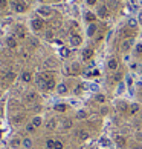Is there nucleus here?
<instances>
[{"instance_id": "f257e3e1", "label": "nucleus", "mask_w": 142, "mask_h": 149, "mask_svg": "<svg viewBox=\"0 0 142 149\" xmlns=\"http://www.w3.org/2000/svg\"><path fill=\"white\" fill-rule=\"evenodd\" d=\"M11 8L15 14H23L28 11V3L23 0H11Z\"/></svg>"}, {"instance_id": "f03ea898", "label": "nucleus", "mask_w": 142, "mask_h": 149, "mask_svg": "<svg viewBox=\"0 0 142 149\" xmlns=\"http://www.w3.org/2000/svg\"><path fill=\"white\" fill-rule=\"evenodd\" d=\"M29 26H31V29L34 31V32H40V31L45 29V19H41V17H34V19H31Z\"/></svg>"}, {"instance_id": "7ed1b4c3", "label": "nucleus", "mask_w": 142, "mask_h": 149, "mask_svg": "<svg viewBox=\"0 0 142 149\" xmlns=\"http://www.w3.org/2000/svg\"><path fill=\"white\" fill-rule=\"evenodd\" d=\"M37 14H38V17H41V19H49V17H52L54 11H52L51 6H47V5H41V6L37 8Z\"/></svg>"}, {"instance_id": "20e7f679", "label": "nucleus", "mask_w": 142, "mask_h": 149, "mask_svg": "<svg viewBox=\"0 0 142 149\" xmlns=\"http://www.w3.org/2000/svg\"><path fill=\"white\" fill-rule=\"evenodd\" d=\"M37 102H38V94H37L35 91L26 92V95H25V103L28 104V106H34Z\"/></svg>"}, {"instance_id": "39448f33", "label": "nucleus", "mask_w": 142, "mask_h": 149, "mask_svg": "<svg viewBox=\"0 0 142 149\" xmlns=\"http://www.w3.org/2000/svg\"><path fill=\"white\" fill-rule=\"evenodd\" d=\"M25 120H26V114L21 112V111H17L15 114L11 115V121H12V125H21Z\"/></svg>"}, {"instance_id": "423d86ee", "label": "nucleus", "mask_w": 142, "mask_h": 149, "mask_svg": "<svg viewBox=\"0 0 142 149\" xmlns=\"http://www.w3.org/2000/svg\"><path fill=\"white\" fill-rule=\"evenodd\" d=\"M14 36L19 38V40H25L26 37H28V32H26V28L23 25H17L14 29Z\"/></svg>"}, {"instance_id": "0eeeda50", "label": "nucleus", "mask_w": 142, "mask_h": 149, "mask_svg": "<svg viewBox=\"0 0 142 149\" xmlns=\"http://www.w3.org/2000/svg\"><path fill=\"white\" fill-rule=\"evenodd\" d=\"M96 15L101 19H107V17H110V9H108L107 5H99L96 9Z\"/></svg>"}, {"instance_id": "6e6552de", "label": "nucleus", "mask_w": 142, "mask_h": 149, "mask_svg": "<svg viewBox=\"0 0 142 149\" xmlns=\"http://www.w3.org/2000/svg\"><path fill=\"white\" fill-rule=\"evenodd\" d=\"M5 43H6V46L9 49H17L19 48V38L15 37L14 34L12 36H8L6 38H5Z\"/></svg>"}, {"instance_id": "1a4fd4ad", "label": "nucleus", "mask_w": 142, "mask_h": 149, "mask_svg": "<svg viewBox=\"0 0 142 149\" xmlns=\"http://www.w3.org/2000/svg\"><path fill=\"white\" fill-rule=\"evenodd\" d=\"M17 79V74L14 72V71H5L3 72V81L5 83H14V80Z\"/></svg>"}, {"instance_id": "9d476101", "label": "nucleus", "mask_w": 142, "mask_h": 149, "mask_svg": "<svg viewBox=\"0 0 142 149\" xmlns=\"http://www.w3.org/2000/svg\"><path fill=\"white\" fill-rule=\"evenodd\" d=\"M20 80H21V83H26V85H29L32 80H34V74L31 72V71H23V72L20 74Z\"/></svg>"}, {"instance_id": "9b49d317", "label": "nucleus", "mask_w": 142, "mask_h": 149, "mask_svg": "<svg viewBox=\"0 0 142 149\" xmlns=\"http://www.w3.org/2000/svg\"><path fill=\"white\" fill-rule=\"evenodd\" d=\"M21 148L23 149H32L34 148V140H32V137L29 135H26L21 139Z\"/></svg>"}, {"instance_id": "f8f14e48", "label": "nucleus", "mask_w": 142, "mask_h": 149, "mask_svg": "<svg viewBox=\"0 0 142 149\" xmlns=\"http://www.w3.org/2000/svg\"><path fill=\"white\" fill-rule=\"evenodd\" d=\"M69 43H70V46L72 48H76V46H80L81 43H83V38H81L78 34H72L69 38Z\"/></svg>"}, {"instance_id": "ddd939ff", "label": "nucleus", "mask_w": 142, "mask_h": 149, "mask_svg": "<svg viewBox=\"0 0 142 149\" xmlns=\"http://www.w3.org/2000/svg\"><path fill=\"white\" fill-rule=\"evenodd\" d=\"M57 80H55V77H52V79H49L46 80V83H45V91H55L57 89Z\"/></svg>"}, {"instance_id": "4468645a", "label": "nucleus", "mask_w": 142, "mask_h": 149, "mask_svg": "<svg viewBox=\"0 0 142 149\" xmlns=\"http://www.w3.org/2000/svg\"><path fill=\"white\" fill-rule=\"evenodd\" d=\"M31 123L35 126V128L38 129V128H41L43 125H45V118L41 117V115H34V117L31 118Z\"/></svg>"}, {"instance_id": "2eb2a0df", "label": "nucleus", "mask_w": 142, "mask_h": 149, "mask_svg": "<svg viewBox=\"0 0 142 149\" xmlns=\"http://www.w3.org/2000/svg\"><path fill=\"white\" fill-rule=\"evenodd\" d=\"M133 38H125V40L122 42V45H121V51L122 52H128L130 49H132V46H133Z\"/></svg>"}, {"instance_id": "dca6fc26", "label": "nucleus", "mask_w": 142, "mask_h": 149, "mask_svg": "<svg viewBox=\"0 0 142 149\" xmlns=\"http://www.w3.org/2000/svg\"><path fill=\"white\" fill-rule=\"evenodd\" d=\"M57 94L58 95H66V94L69 92V88H67V85L64 83V81H61V83H58L57 85Z\"/></svg>"}, {"instance_id": "f3484780", "label": "nucleus", "mask_w": 142, "mask_h": 149, "mask_svg": "<svg viewBox=\"0 0 142 149\" xmlns=\"http://www.w3.org/2000/svg\"><path fill=\"white\" fill-rule=\"evenodd\" d=\"M107 68H108V71H112V72H116L118 68H119V62L116 58H110L107 62Z\"/></svg>"}, {"instance_id": "a211bd4d", "label": "nucleus", "mask_w": 142, "mask_h": 149, "mask_svg": "<svg viewBox=\"0 0 142 149\" xmlns=\"http://www.w3.org/2000/svg\"><path fill=\"white\" fill-rule=\"evenodd\" d=\"M115 145H116L118 148H125V145H127V140H125L124 135L118 134V135H115Z\"/></svg>"}, {"instance_id": "6ab92c4d", "label": "nucleus", "mask_w": 142, "mask_h": 149, "mask_svg": "<svg viewBox=\"0 0 142 149\" xmlns=\"http://www.w3.org/2000/svg\"><path fill=\"white\" fill-rule=\"evenodd\" d=\"M57 126H58L57 118H49L46 123H45V128H46L47 131H55V129H57Z\"/></svg>"}, {"instance_id": "aec40b11", "label": "nucleus", "mask_w": 142, "mask_h": 149, "mask_svg": "<svg viewBox=\"0 0 142 149\" xmlns=\"http://www.w3.org/2000/svg\"><path fill=\"white\" fill-rule=\"evenodd\" d=\"M9 148H11V149H19V148H21V139H20V137H12V139L9 140Z\"/></svg>"}, {"instance_id": "412c9836", "label": "nucleus", "mask_w": 142, "mask_h": 149, "mask_svg": "<svg viewBox=\"0 0 142 149\" xmlns=\"http://www.w3.org/2000/svg\"><path fill=\"white\" fill-rule=\"evenodd\" d=\"M81 57H83L84 62H89V60L93 57V49H92V48H86L83 51V54H81Z\"/></svg>"}, {"instance_id": "4be33fe9", "label": "nucleus", "mask_w": 142, "mask_h": 149, "mask_svg": "<svg viewBox=\"0 0 142 149\" xmlns=\"http://www.w3.org/2000/svg\"><path fill=\"white\" fill-rule=\"evenodd\" d=\"M96 31H98V26L95 25V23H89V26H87V36L89 37H93L95 34H96Z\"/></svg>"}, {"instance_id": "5701e85b", "label": "nucleus", "mask_w": 142, "mask_h": 149, "mask_svg": "<svg viewBox=\"0 0 142 149\" xmlns=\"http://www.w3.org/2000/svg\"><path fill=\"white\" fill-rule=\"evenodd\" d=\"M89 131H86V129H80L78 132H76V137H78L80 140H87L89 139Z\"/></svg>"}, {"instance_id": "b1692460", "label": "nucleus", "mask_w": 142, "mask_h": 149, "mask_svg": "<svg viewBox=\"0 0 142 149\" xmlns=\"http://www.w3.org/2000/svg\"><path fill=\"white\" fill-rule=\"evenodd\" d=\"M54 109H55L57 112H66L67 109H69V106L66 103H57L55 106H54Z\"/></svg>"}, {"instance_id": "393cba45", "label": "nucleus", "mask_w": 142, "mask_h": 149, "mask_svg": "<svg viewBox=\"0 0 142 149\" xmlns=\"http://www.w3.org/2000/svg\"><path fill=\"white\" fill-rule=\"evenodd\" d=\"M87 117H89V114H87L86 109H78L76 111V120H86Z\"/></svg>"}, {"instance_id": "a878e982", "label": "nucleus", "mask_w": 142, "mask_h": 149, "mask_svg": "<svg viewBox=\"0 0 142 149\" xmlns=\"http://www.w3.org/2000/svg\"><path fill=\"white\" fill-rule=\"evenodd\" d=\"M84 19H86V22H89V23H95L96 15L93 13H90V11H87V13L84 14Z\"/></svg>"}, {"instance_id": "bb28decb", "label": "nucleus", "mask_w": 142, "mask_h": 149, "mask_svg": "<svg viewBox=\"0 0 142 149\" xmlns=\"http://www.w3.org/2000/svg\"><path fill=\"white\" fill-rule=\"evenodd\" d=\"M80 71H81V68H80V65L76 63V62L69 66V72L70 74H80Z\"/></svg>"}, {"instance_id": "cd10ccee", "label": "nucleus", "mask_w": 142, "mask_h": 149, "mask_svg": "<svg viewBox=\"0 0 142 149\" xmlns=\"http://www.w3.org/2000/svg\"><path fill=\"white\" fill-rule=\"evenodd\" d=\"M25 131H26V134H34V132L37 131V128L31 123V121H28V123L25 125Z\"/></svg>"}, {"instance_id": "c85d7f7f", "label": "nucleus", "mask_w": 142, "mask_h": 149, "mask_svg": "<svg viewBox=\"0 0 142 149\" xmlns=\"http://www.w3.org/2000/svg\"><path fill=\"white\" fill-rule=\"evenodd\" d=\"M28 43H29V48H31V49H35V48H38V45H40V42H38V38H35V37L29 38V40H28Z\"/></svg>"}, {"instance_id": "c756f323", "label": "nucleus", "mask_w": 142, "mask_h": 149, "mask_svg": "<svg viewBox=\"0 0 142 149\" xmlns=\"http://www.w3.org/2000/svg\"><path fill=\"white\" fill-rule=\"evenodd\" d=\"M99 145H101V146H104V148H110L112 141L108 140L107 137H101V139H99Z\"/></svg>"}, {"instance_id": "7c9ffc66", "label": "nucleus", "mask_w": 142, "mask_h": 149, "mask_svg": "<svg viewBox=\"0 0 142 149\" xmlns=\"http://www.w3.org/2000/svg\"><path fill=\"white\" fill-rule=\"evenodd\" d=\"M95 100H96L98 103H106V102H107V98H106L104 94L98 92V94H95Z\"/></svg>"}, {"instance_id": "2f4dec72", "label": "nucleus", "mask_w": 142, "mask_h": 149, "mask_svg": "<svg viewBox=\"0 0 142 149\" xmlns=\"http://www.w3.org/2000/svg\"><path fill=\"white\" fill-rule=\"evenodd\" d=\"M139 112V104L138 103H132L130 104V114L134 115V114H138Z\"/></svg>"}, {"instance_id": "473e14b6", "label": "nucleus", "mask_w": 142, "mask_h": 149, "mask_svg": "<svg viewBox=\"0 0 142 149\" xmlns=\"http://www.w3.org/2000/svg\"><path fill=\"white\" fill-rule=\"evenodd\" d=\"M54 145H55V139H46L45 141L46 149H54Z\"/></svg>"}, {"instance_id": "72a5a7b5", "label": "nucleus", "mask_w": 142, "mask_h": 149, "mask_svg": "<svg viewBox=\"0 0 142 149\" xmlns=\"http://www.w3.org/2000/svg\"><path fill=\"white\" fill-rule=\"evenodd\" d=\"M54 37H55V34H54V31H52V29H47V31L45 32V38H46V40L52 42V40H54Z\"/></svg>"}, {"instance_id": "f704fd0d", "label": "nucleus", "mask_w": 142, "mask_h": 149, "mask_svg": "<svg viewBox=\"0 0 142 149\" xmlns=\"http://www.w3.org/2000/svg\"><path fill=\"white\" fill-rule=\"evenodd\" d=\"M63 129H70L73 126V123H72V120H69V118H66V120H63Z\"/></svg>"}, {"instance_id": "c9c22d12", "label": "nucleus", "mask_w": 142, "mask_h": 149, "mask_svg": "<svg viewBox=\"0 0 142 149\" xmlns=\"http://www.w3.org/2000/svg\"><path fill=\"white\" fill-rule=\"evenodd\" d=\"M69 54H70V51H69V48H66V46H63L61 49H60V56H61V57H64V58H66V57H69Z\"/></svg>"}, {"instance_id": "e433bc0d", "label": "nucleus", "mask_w": 142, "mask_h": 149, "mask_svg": "<svg viewBox=\"0 0 142 149\" xmlns=\"http://www.w3.org/2000/svg\"><path fill=\"white\" fill-rule=\"evenodd\" d=\"M134 54L136 56H142V43H138L134 46Z\"/></svg>"}, {"instance_id": "4c0bfd02", "label": "nucleus", "mask_w": 142, "mask_h": 149, "mask_svg": "<svg viewBox=\"0 0 142 149\" xmlns=\"http://www.w3.org/2000/svg\"><path fill=\"white\" fill-rule=\"evenodd\" d=\"M54 149H64V143L61 140H55V145H54Z\"/></svg>"}, {"instance_id": "58836bf2", "label": "nucleus", "mask_w": 142, "mask_h": 149, "mask_svg": "<svg viewBox=\"0 0 142 149\" xmlns=\"http://www.w3.org/2000/svg\"><path fill=\"white\" fill-rule=\"evenodd\" d=\"M128 28H138V20H134V19H130L128 20Z\"/></svg>"}, {"instance_id": "ea45409f", "label": "nucleus", "mask_w": 142, "mask_h": 149, "mask_svg": "<svg viewBox=\"0 0 142 149\" xmlns=\"http://www.w3.org/2000/svg\"><path fill=\"white\" fill-rule=\"evenodd\" d=\"M116 6H118V2H116V0H112L110 5H108V9H110V8H116Z\"/></svg>"}, {"instance_id": "a19ab883", "label": "nucleus", "mask_w": 142, "mask_h": 149, "mask_svg": "<svg viewBox=\"0 0 142 149\" xmlns=\"http://www.w3.org/2000/svg\"><path fill=\"white\" fill-rule=\"evenodd\" d=\"M45 65H47V66H54V65H55V62H54L52 58H47L46 62H45Z\"/></svg>"}, {"instance_id": "79ce46f5", "label": "nucleus", "mask_w": 142, "mask_h": 149, "mask_svg": "<svg viewBox=\"0 0 142 149\" xmlns=\"http://www.w3.org/2000/svg\"><path fill=\"white\" fill-rule=\"evenodd\" d=\"M8 6V0H0V8H6Z\"/></svg>"}, {"instance_id": "37998d69", "label": "nucleus", "mask_w": 142, "mask_h": 149, "mask_svg": "<svg viewBox=\"0 0 142 149\" xmlns=\"http://www.w3.org/2000/svg\"><path fill=\"white\" fill-rule=\"evenodd\" d=\"M86 3L89 5V6H93V5H96V0H86Z\"/></svg>"}, {"instance_id": "c03bdc74", "label": "nucleus", "mask_w": 142, "mask_h": 149, "mask_svg": "<svg viewBox=\"0 0 142 149\" xmlns=\"http://www.w3.org/2000/svg\"><path fill=\"white\" fill-rule=\"evenodd\" d=\"M121 77H122V74H121V72H118L116 75H115V81H119V80H121Z\"/></svg>"}, {"instance_id": "a18cd8bd", "label": "nucleus", "mask_w": 142, "mask_h": 149, "mask_svg": "<svg viewBox=\"0 0 142 149\" xmlns=\"http://www.w3.org/2000/svg\"><path fill=\"white\" fill-rule=\"evenodd\" d=\"M98 74H99V71H98V69H95L93 72H92V75H98Z\"/></svg>"}, {"instance_id": "49530a36", "label": "nucleus", "mask_w": 142, "mask_h": 149, "mask_svg": "<svg viewBox=\"0 0 142 149\" xmlns=\"http://www.w3.org/2000/svg\"><path fill=\"white\" fill-rule=\"evenodd\" d=\"M133 149H142V146H141V145H136V146H134Z\"/></svg>"}, {"instance_id": "de8ad7c7", "label": "nucleus", "mask_w": 142, "mask_h": 149, "mask_svg": "<svg viewBox=\"0 0 142 149\" xmlns=\"http://www.w3.org/2000/svg\"><path fill=\"white\" fill-rule=\"evenodd\" d=\"M139 20H141V22H142V14H141V15H139Z\"/></svg>"}, {"instance_id": "09e8293b", "label": "nucleus", "mask_w": 142, "mask_h": 149, "mask_svg": "<svg viewBox=\"0 0 142 149\" xmlns=\"http://www.w3.org/2000/svg\"><path fill=\"white\" fill-rule=\"evenodd\" d=\"M41 2H43V0H41Z\"/></svg>"}]
</instances>
